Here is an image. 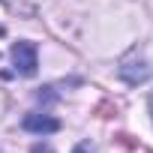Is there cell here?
I'll return each instance as SVG.
<instances>
[{
  "label": "cell",
  "instance_id": "1",
  "mask_svg": "<svg viewBox=\"0 0 153 153\" xmlns=\"http://www.w3.org/2000/svg\"><path fill=\"white\" fill-rule=\"evenodd\" d=\"M9 54H12V63H15V72L18 75H24V78H33V75H36V69H39V51H36L33 42L21 39V42L12 45Z\"/></svg>",
  "mask_w": 153,
  "mask_h": 153
},
{
  "label": "cell",
  "instance_id": "7",
  "mask_svg": "<svg viewBox=\"0 0 153 153\" xmlns=\"http://www.w3.org/2000/svg\"><path fill=\"white\" fill-rule=\"evenodd\" d=\"M0 3H12V0H0Z\"/></svg>",
  "mask_w": 153,
  "mask_h": 153
},
{
  "label": "cell",
  "instance_id": "2",
  "mask_svg": "<svg viewBox=\"0 0 153 153\" xmlns=\"http://www.w3.org/2000/svg\"><path fill=\"white\" fill-rule=\"evenodd\" d=\"M21 129L24 132H33V135H51V132H60V120L51 117V114H24L21 120Z\"/></svg>",
  "mask_w": 153,
  "mask_h": 153
},
{
  "label": "cell",
  "instance_id": "5",
  "mask_svg": "<svg viewBox=\"0 0 153 153\" xmlns=\"http://www.w3.org/2000/svg\"><path fill=\"white\" fill-rule=\"evenodd\" d=\"M72 153H93V147H90L87 141H81V144H75V147H72Z\"/></svg>",
  "mask_w": 153,
  "mask_h": 153
},
{
  "label": "cell",
  "instance_id": "6",
  "mask_svg": "<svg viewBox=\"0 0 153 153\" xmlns=\"http://www.w3.org/2000/svg\"><path fill=\"white\" fill-rule=\"evenodd\" d=\"M150 114H153V96H150Z\"/></svg>",
  "mask_w": 153,
  "mask_h": 153
},
{
  "label": "cell",
  "instance_id": "4",
  "mask_svg": "<svg viewBox=\"0 0 153 153\" xmlns=\"http://www.w3.org/2000/svg\"><path fill=\"white\" fill-rule=\"evenodd\" d=\"M30 153H54V150H51V147H48L45 141H36V144L30 147Z\"/></svg>",
  "mask_w": 153,
  "mask_h": 153
},
{
  "label": "cell",
  "instance_id": "3",
  "mask_svg": "<svg viewBox=\"0 0 153 153\" xmlns=\"http://www.w3.org/2000/svg\"><path fill=\"white\" fill-rule=\"evenodd\" d=\"M147 75H150V69H147L144 57H126L120 63V78L126 84H141V81H147Z\"/></svg>",
  "mask_w": 153,
  "mask_h": 153
}]
</instances>
